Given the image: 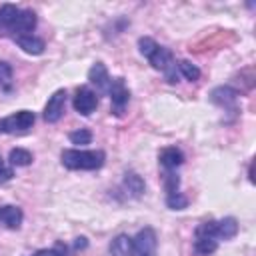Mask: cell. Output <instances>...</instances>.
<instances>
[{
    "mask_svg": "<svg viewBox=\"0 0 256 256\" xmlns=\"http://www.w3.org/2000/svg\"><path fill=\"white\" fill-rule=\"evenodd\" d=\"M106 154L102 150H78V148H68L62 150L60 162L68 170H98L104 166Z\"/></svg>",
    "mask_w": 256,
    "mask_h": 256,
    "instance_id": "obj_1",
    "label": "cell"
},
{
    "mask_svg": "<svg viewBox=\"0 0 256 256\" xmlns=\"http://www.w3.org/2000/svg\"><path fill=\"white\" fill-rule=\"evenodd\" d=\"M34 122H36L34 112L18 110L16 114L0 118V134H22V132H28L34 126Z\"/></svg>",
    "mask_w": 256,
    "mask_h": 256,
    "instance_id": "obj_2",
    "label": "cell"
},
{
    "mask_svg": "<svg viewBox=\"0 0 256 256\" xmlns=\"http://www.w3.org/2000/svg\"><path fill=\"white\" fill-rule=\"evenodd\" d=\"M108 94H110V104H112V112L116 116H122L126 106H128V100H130V90L124 82L122 76L118 78H112L110 82V88H108Z\"/></svg>",
    "mask_w": 256,
    "mask_h": 256,
    "instance_id": "obj_3",
    "label": "cell"
},
{
    "mask_svg": "<svg viewBox=\"0 0 256 256\" xmlns=\"http://www.w3.org/2000/svg\"><path fill=\"white\" fill-rule=\"evenodd\" d=\"M132 256H156V232L146 226L132 238Z\"/></svg>",
    "mask_w": 256,
    "mask_h": 256,
    "instance_id": "obj_4",
    "label": "cell"
},
{
    "mask_svg": "<svg viewBox=\"0 0 256 256\" xmlns=\"http://www.w3.org/2000/svg\"><path fill=\"white\" fill-rule=\"evenodd\" d=\"M72 106H74V110H76L78 114L90 116V114L96 110V106H98V96H96V92L90 90L88 86H82V88L76 90V96H74V100H72Z\"/></svg>",
    "mask_w": 256,
    "mask_h": 256,
    "instance_id": "obj_5",
    "label": "cell"
},
{
    "mask_svg": "<svg viewBox=\"0 0 256 256\" xmlns=\"http://www.w3.org/2000/svg\"><path fill=\"white\" fill-rule=\"evenodd\" d=\"M64 108H66V90H56V92L48 98L42 116H44V120H46L48 124H54V122H58V120L62 118Z\"/></svg>",
    "mask_w": 256,
    "mask_h": 256,
    "instance_id": "obj_6",
    "label": "cell"
},
{
    "mask_svg": "<svg viewBox=\"0 0 256 256\" xmlns=\"http://www.w3.org/2000/svg\"><path fill=\"white\" fill-rule=\"evenodd\" d=\"M36 28V14L32 10H20L16 20L12 22V26L8 28V32L16 36H26V34H32V30Z\"/></svg>",
    "mask_w": 256,
    "mask_h": 256,
    "instance_id": "obj_7",
    "label": "cell"
},
{
    "mask_svg": "<svg viewBox=\"0 0 256 256\" xmlns=\"http://www.w3.org/2000/svg\"><path fill=\"white\" fill-rule=\"evenodd\" d=\"M88 80H90V84L96 86L98 92H108L110 82H112V78H110V74H108V70L102 62L92 64V68L88 70Z\"/></svg>",
    "mask_w": 256,
    "mask_h": 256,
    "instance_id": "obj_8",
    "label": "cell"
},
{
    "mask_svg": "<svg viewBox=\"0 0 256 256\" xmlns=\"http://www.w3.org/2000/svg\"><path fill=\"white\" fill-rule=\"evenodd\" d=\"M24 220V214L18 206H12V204H6V206H0V222L10 228V230H18L20 224Z\"/></svg>",
    "mask_w": 256,
    "mask_h": 256,
    "instance_id": "obj_9",
    "label": "cell"
},
{
    "mask_svg": "<svg viewBox=\"0 0 256 256\" xmlns=\"http://www.w3.org/2000/svg\"><path fill=\"white\" fill-rule=\"evenodd\" d=\"M14 42L26 52V54H32V56H38V54H42L44 52V48H46V42L42 40V38H38V36H34V34H26V36H16L14 38Z\"/></svg>",
    "mask_w": 256,
    "mask_h": 256,
    "instance_id": "obj_10",
    "label": "cell"
},
{
    "mask_svg": "<svg viewBox=\"0 0 256 256\" xmlns=\"http://www.w3.org/2000/svg\"><path fill=\"white\" fill-rule=\"evenodd\" d=\"M158 160H160V164H162L166 170H176L178 166H182V162H184V154H182L180 148H176V146H168V148H164V150L158 154Z\"/></svg>",
    "mask_w": 256,
    "mask_h": 256,
    "instance_id": "obj_11",
    "label": "cell"
},
{
    "mask_svg": "<svg viewBox=\"0 0 256 256\" xmlns=\"http://www.w3.org/2000/svg\"><path fill=\"white\" fill-rule=\"evenodd\" d=\"M236 96H238V92L232 90L230 86H218V88H214L212 94H210L212 102L218 104V106H222V108H230V106H234Z\"/></svg>",
    "mask_w": 256,
    "mask_h": 256,
    "instance_id": "obj_12",
    "label": "cell"
},
{
    "mask_svg": "<svg viewBox=\"0 0 256 256\" xmlns=\"http://www.w3.org/2000/svg\"><path fill=\"white\" fill-rule=\"evenodd\" d=\"M216 234H218V240H230L238 234V220L228 216V218H222L216 222Z\"/></svg>",
    "mask_w": 256,
    "mask_h": 256,
    "instance_id": "obj_13",
    "label": "cell"
},
{
    "mask_svg": "<svg viewBox=\"0 0 256 256\" xmlns=\"http://www.w3.org/2000/svg\"><path fill=\"white\" fill-rule=\"evenodd\" d=\"M112 256H132V238L128 234H118L110 242Z\"/></svg>",
    "mask_w": 256,
    "mask_h": 256,
    "instance_id": "obj_14",
    "label": "cell"
},
{
    "mask_svg": "<svg viewBox=\"0 0 256 256\" xmlns=\"http://www.w3.org/2000/svg\"><path fill=\"white\" fill-rule=\"evenodd\" d=\"M124 188L128 190L130 196L138 198V196H142L146 184H144V180H142L140 174H136V172H126V174H124Z\"/></svg>",
    "mask_w": 256,
    "mask_h": 256,
    "instance_id": "obj_15",
    "label": "cell"
},
{
    "mask_svg": "<svg viewBox=\"0 0 256 256\" xmlns=\"http://www.w3.org/2000/svg\"><path fill=\"white\" fill-rule=\"evenodd\" d=\"M218 248V240L212 236H196L194 234V252L200 256H210L212 252H216Z\"/></svg>",
    "mask_w": 256,
    "mask_h": 256,
    "instance_id": "obj_16",
    "label": "cell"
},
{
    "mask_svg": "<svg viewBox=\"0 0 256 256\" xmlns=\"http://www.w3.org/2000/svg\"><path fill=\"white\" fill-rule=\"evenodd\" d=\"M8 164L14 168H22V166H28L32 164V154L26 150V148H12L10 154H8Z\"/></svg>",
    "mask_w": 256,
    "mask_h": 256,
    "instance_id": "obj_17",
    "label": "cell"
},
{
    "mask_svg": "<svg viewBox=\"0 0 256 256\" xmlns=\"http://www.w3.org/2000/svg\"><path fill=\"white\" fill-rule=\"evenodd\" d=\"M18 12H20V8H16L14 4H2L0 6V26L8 30L12 26V22L16 20Z\"/></svg>",
    "mask_w": 256,
    "mask_h": 256,
    "instance_id": "obj_18",
    "label": "cell"
},
{
    "mask_svg": "<svg viewBox=\"0 0 256 256\" xmlns=\"http://www.w3.org/2000/svg\"><path fill=\"white\" fill-rule=\"evenodd\" d=\"M178 74H182L190 82H196L200 78V68L196 64H192L190 60H180L178 62Z\"/></svg>",
    "mask_w": 256,
    "mask_h": 256,
    "instance_id": "obj_19",
    "label": "cell"
},
{
    "mask_svg": "<svg viewBox=\"0 0 256 256\" xmlns=\"http://www.w3.org/2000/svg\"><path fill=\"white\" fill-rule=\"evenodd\" d=\"M166 206L170 210H184L188 206V198L180 192H174V194H166Z\"/></svg>",
    "mask_w": 256,
    "mask_h": 256,
    "instance_id": "obj_20",
    "label": "cell"
},
{
    "mask_svg": "<svg viewBox=\"0 0 256 256\" xmlns=\"http://www.w3.org/2000/svg\"><path fill=\"white\" fill-rule=\"evenodd\" d=\"M68 138H70L72 144L84 146V144H90V142H92V132L86 130V128H80V130H76V132H70Z\"/></svg>",
    "mask_w": 256,
    "mask_h": 256,
    "instance_id": "obj_21",
    "label": "cell"
},
{
    "mask_svg": "<svg viewBox=\"0 0 256 256\" xmlns=\"http://www.w3.org/2000/svg\"><path fill=\"white\" fill-rule=\"evenodd\" d=\"M12 84V66L4 60H0V88L8 90Z\"/></svg>",
    "mask_w": 256,
    "mask_h": 256,
    "instance_id": "obj_22",
    "label": "cell"
},
{
    "mask_svg": "<svg viewBox=\"0 0 256 256\" xmlns=\"http://www.w3.org/2000/svg\"><path fill=\"white\" fill-rule=\"evenodd\" d=\"M156 46H158V42H156L154 38H150V36H142V38L138 40V48H140V54H142L144 58H148V56L156 50Z\"/></svg>",
    "mask_w": 256,
    "mask_h": 256,
    "instance_id": "obj_23",
    "label": "cell"
},
{
    "mask_svg": "<svg viewBox=\"0 0 256 256\" xmlns=\"http://www.w3.org/2000/svg\"><path fill=\"white\" fill-rule=\"evenodd\" d=\"M178 186H180V180H178V176L174 174V170H166V174H164V188H166V194L178 192Z\"/></svg>",
    "mask_w": 256,
    "mask_h": 256,
    "instance_id": "obj_24",
    "label": "cell"
},
{
    "mask_svg": "<svg viewBox=\"0 0 256 256\" xmlns=\"http://www.w3.org/2000/svg\"><path fill=\"white\" fill-rule=\"evenodd\" d=\"M32 256H66V246L62 242H58L54 248H44V250H38L34 252Z\"/></svg>",
    "mask_w": 256,
    "mask_h": 256,
    "instance_id": "obj_25",
    "label": "cell"
},
{
    "mask_svg": "<svg viewBox=\"0 0 256 256\" xmlns=\"http://www.w3.org/2000/svg\"><path fill=\"white\" fill-rule=\"evenodd\" d=\"M12 176H14V168L10 164H6V160L0 156V186L6 184L8 180H12Z\"/></svg>",
    "mask_w": 256,
    "mask_h": 256,
    "instance_id": "obj_26",
    "label": "cell"
}]
</instances>
